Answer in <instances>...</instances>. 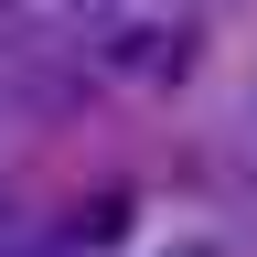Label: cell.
Listing matches in <instances>:
<instances>
[{
	"instance_id": "1",
	"label": "cell",
	"mask_w": 257,
	"mask_h": 257,
	"mask_svg": "<svg viewBox=\"0 0 257 257\" xmlns=\"http://www.w3.org/2000/svg\"><path fill=\"white\" fill-rule=\"evenodd\" d=\"M96 43H107L96 0H0V96L32 118H75Z\"/></svg>"
},
{
	"instance_id": "2",
	"label": "cell",
	"mask_w": 257,
	"mask_h": 257,
	"mask_svg": "<svg viewBox=\"0 0 257 257\" xmlns=\"http://www.w3.org/2000/svg\"><path fill=\"white\" fill-rule=\"evenodd\" d=\"M0 225H11V193H0Z\"/></svg>"
}]
</instances>
